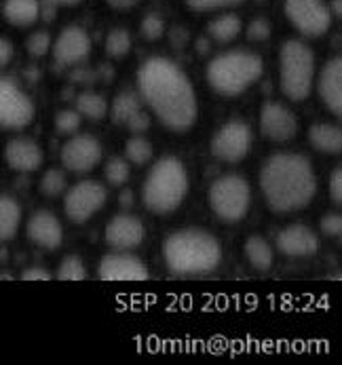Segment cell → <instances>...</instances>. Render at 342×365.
Listing matches in <instances>:
<instances>
[{
	"instance_id": "obj_1",
	"label": "cell",
	"mask_w": 342,
	"mask_h": 365,
	"mask_svg": "<svg viewBox=\"0 0 342 365\" xmlns=\"http://www.w3.org/2000/svg\"><path fill=\"white\" fill-rule=\"evenodd\" d=\"M138 89L156 114V118L171 131H188L196 120L195 89L188 76L165 57H150L138 70Z\"/></svg>"
},
{
	"instance_id": "obj_2",
	"label": "cell",
	"mask_w": 342,
	"mask_h": 365,
	"mask_svg": "<svg viewBox=\"0 0 342 365\" xmlns=\"http://www.w3.org/2000/svg\"><path fill=\"white\" fill-rule=\"evenodd\" d=\"M260 188L275 213H292L306 207L317 190L313 165L293 153L273 155L260 171Z\"/></svg>"
},
{
	"instance_id": "obj_3",
	"label": "cell",
	"mask_w": 342,
	"mask_h": 365,
	"mask_svg": "<svg viewBox=\"0 0 342 365\" xmlns=\"http://www.w3.org/2000/svg\"><path fill=\"white\" fill-rule=\"evenodd\" d=\"M163 256L173 274H205L218 268L222 250L213 235L191 228L173 232L163 245Z\"/></svg>"
},
{
	"instance_id": "obj_4",
	"label": "cell",
	"mask_w": 342,
	"mask_h": 365,
	"mask_svg": "<svg viewBox=\"0 0 342 365\" xmlns=\"http://www.w3.org/2000/svg\"><path fill=\"white\" fill-rule=\"evenodd\" d=\"M188 192V173L176 157L161 158L148 173L142 186V203L156 215L171 213L182 205Z\"/></svg>"
},
{
	"instance_id": "obj_5",
	"label": "cell",
	"mask_w": 342,
	"mask_h": 365,
	"mask_svg": "<svg viewBox=\"0 0 342 365\" xmlns=\"http://www.w3.org/2000/svg\"><path fill=\"white\" fill-rule=\"evenodd\" d=\"M262 76V59L256 53L228 51L213 57L207 66V83L209 87L224 96L235 98L243 93Z\"/></svg>"
},
{
	"instance_id": "obj_6",
	"label": "cell",
	"mask_w": 342,
	"mask_h": 365,
	"mask_svg": "<svg viewBox=\"0 0 342 365\" xmlns=\"http://www.w3.org/2000/svg\"><path fill=\"white\" fill-rule=\"evenodd\" d=\"M279 83L288 100L302 102L311 96L315 83V55L300 43L288 41L279 53Z\"/></svg>"
},
{
	"instance_id": "obj_7",
	"label": "cell",
	"mask_w": 342,
	"mask_h": 365,
	"mask_svg": "<svg viewBox=\"0 0 342 365\" xmlns=\"http://www.w3.org/2000/svg\"><path fill=\"white\" fill-rule=\"evenodd\" d=\"M251 203L249 184L239 175H222L209 188V205L224 222L243 220Z\"/></svg>"
},
{
	"instance_id": "obj_8",
	"label": "cell",
	"mask_w": 342,
	"mask_h": 365,
	"mask_svg": "<svg viewBox=\"0 0 342 365\" xmlns=\"http://www.w3.org/2000/svg\"><path fill=\"white\" fill-rule=\"evenodd\" d=\"M286 15L304 36H323L332 26V11L323 0H286Z\"/></svg>"
},
{
	"instance_id": "obj_9",
	"label": "cell",
	"mask_w": 342,
	"mask_h": 365,
	"mask_svg": "<svg viewBox=\"0 0 342 365\" xmlns=\"http://www.w3.org/2000/svg\"><path fill=\"white\" fill-rule=\"evenodd\" d=\"M106 201H108V192L104 184H99L96 180H83L66 192L64 211L72 222L83 224L91 220L99 209L106 205Z\"/></svg>"
},
{
	"instance_id": "obj_10",
	"label": "cell",
	"mask_w": 342,
	"mask_h": 365,
	"mask_svg": "<svg viewBox=\"0 0 342 365\" xmlns=\"http://www.w3.org/2000/svg\"><path fill=\"white\" fill-rule=\"evenodd\" d=\"M34 118L32 100L11 81L0 78V129L19 131Z\"/></svg>"
},
{
	"instance_id": "obj_11",
	"label": "cell",
	"mask_w": 342,
	"mask_h": 365,
	"mask_svg": "<svg viewBox=\"0 0 342 365\" xmlns=\"http://www.w3.org/2000/svg\"><path fill=\"white\" fill-rule=\"evenodd\" d=\"M251 150V129L241 120L226 123L211 140V155L222 163H239Z\"/></svg>"
},
{
	"instance_id": "obj_12",
	"label": "cell",
	"mask_w": 342,
	"mask_h": 365,
	"mask_svg": "<svg viewBox=\"0 0 342 365\" xmlns=\"http://www.w3.org/2000/svg\"><path fill=\"white\" fill-rule=\"evenodd\" d=\"M260 131L271 142H290L298 133V118L290 108L281 104H264L260 112Z\"/></svg>"
},
{
	"instance_id": "obj_13",
	"label": "cell",
	"mask_w": 342,
	"mask_h": 365,
	"mask_svg": "<svg viewBox=\"0 0 342 365\" xmlns=\"http://www.w3.org/2000/svg\"><path fill=\"white\" fill-rule=\"evenodd\" d=\"M101 160V146L94 135H76L61 148V163L68 171L87 173Z\"/></svg>"
},
{
	"instance_id": "obj_14",
	"label": "cell",
	"mask_w": 342,
	"mask_h": 365,
	"mask_svg": "<svg viewBox=\"0 0 342 365\" xmlns=\"http://www.w3.org/2000/svg\"><path fill=\"white\" fill-rule=\"evenodd\" d=\"M91 53V38L89 34L79 28V26H70L66 28L55 45H53V55H55V61L61 63V66H76V63H83Z\"/></svg>"
},
{
	"instance_id": "obj_15",
	"label": "cell",
	"mask_w": 342,
	"mask_h": 365,
	"mask_svg": "<svg viewBox=\"0 0 342 365\" xmlns=\"http://www.w3.org/2000/svg\"><path fill=\"white\" fill-rule=\"evenodd\" d=\"M144 241V224L129 213L112 217L106 226V243L119 252L136 250Z\"/></svg>"
},
{
	"instance_id": "obj_16",
	"label": "cell",
	"mask_w": 342,
	"mask_h": 365,
	"mask_svg": "<svg viewBox=\"0 0 342 365\" xmlns=\"http://www.w3.org/2000/svg\"><path fill=\"white\" fill-rule=\"evenodd\" d=\"M98 274L104 281H144L148 279V268L140 258L121 252L104 256Z\"/></svg>"
},
{
	"instance_id": "obj_17",
	"label": "cell",
	"mask_w": 342,
	"mask_h": 365,
	"mask_svg": "<svg viewBox=\"0 0 342 365\" xmlns=\"http://www.w3.org/2000/svg\"><path fill=\"white\" fill-rule=\"evenodd\" d=\"M277 247L281 254H286L290 258H306L319 250V239L311 228H306L302 224H292L279 232Z\"/></svg>"
},
{
	"instance_id": "obj_18",
	"label": "cell",
	"mask_w": 342,
	"mask_h": 365,
	"mask_svg": "<svg viewBox=\"0 0 342 365\" xmlns=\"http://www.w3.org/2000/svg\"><path fill=\"white\" fill-rule=\"evenodd\" d=\"M28 239L43 247V250H57L64 241V230L59 220L51 213V211H36L30 220H28Z\"/></svg>"
},
{
	"instance_id": "obj_19",
	"label": "cell",
	"mask_w": 342,
	"mask_h": 365,
	"mask_svg": "<svg viewBox=\"0 0 342 365\" xmlns=\"http://www.w3.org/2000/svg\"><path fill=\"white\" fill-rule=\"evenodd\" d=\"M4 158H6L9 167L19 173H32V171L41 169V165L45 160L41 146L26 138L11 140L4 148Z\"/></svg>"
},
{
	"instance_id": "obj_20",
	"label": "cell",
	"mask_w": 342,
	"mask_h": 365,
	"mask_svg": "<svg viewBox=\"0 0 342 365\" xmlns=\"http://www.w3.org/2000/svg\"><path fill=\"white\" fill-rule=\"evenodd\" d=\"M317 91L321 102L328 106L336 116L342 114V61L341 57L330 59L317 81Z\"/></svg>"
},
{
	"instance_id": "obj_21",
	"label": "cell",
	"mask_w": 342,
	"mask_h": 365,
	"mask_svg": "<svg viewBox=\"0 0 342 365\" xmlns=\"http://www.w3.org/2000/svg\"><path fill=\"white\" fill-rule=\"evenodd\" d=\"M308 140L315 150L326 155H336L342 150V131L341 127L330 123H319L308 129Z\"/></svg>"
},
{
	"instance_id": "obj_22",
	"label": "cell",
	"mask_w": 342,
	"mask_h": 365,
	"mask_svg": "<svg viewBox=\"0 0 342 365\" xmlns=\"http://www.w3.org/2000/svg\"><path fill=\"white\" fill-rule=\"evenodd\" d=\"M2 15L9 24H13L17 28H26L39 19L41 4H39V0H4Z\"/></svg>"
},
{
	"instance_id": "obj_23",
	"label": "cell",
	"mask_w": 342,
	"mask_h": 365,
	"mask_svg": "<svg viewBox=\"0 0 342 365\" xmlns=\"http://www.w3.org/2000/svg\"><path fill=\"white\" fill-rule=\"evenodd\" d=\"M241 28H243V24H241V19H239L235 13H224V15L216 17L213 21H209L207 34H209L216 43L226 45V43L235 41V38L241 34Z\"/></svg>"
},
{
	"instance_id": "obj_24",
	"label": "cell",
	"mask_w": 342,
	"mask_h": 365,
	"mask_svg": "<svg viewBox=\"0 0 342 365\" xmlns=\"http://www.w3.org/2000/svg\"><path fill=\"white\" fill-rule=\"evenodd\" d=\"M21 222V207L15 199L0 195V241H9L17 235Z\"/></svg>"
},
{
	"instance_id": "obj_25",
	"label": "cell",
	"mask_w": 342,
	"mask_h": 365,
	"mask_svg": "<svg viewBox=\"0 0 342 365\" xmlns=\"http://www.w3.org/2000/svg\"><path fill=\"white\" fill-rule=\"evenodd\" d=\"M245 256L256 270H268L273 266V250L262 237H251L245 243Z\"/></svg>"
},
{
	"instance_id": "obj_26",
	"label": "cell",
	"mask_w": 342,
	"mask_h": 365,
	"mask_svg": "<svg viewBox=\"0 0 342 365\" xmlns=\"http://www.w3.org/2000/svg\"><path fill=\"white\" fill-rule=\"evenodd\" d=\"M76 112L81 116L91 118V120H99V118H104L108 114V104H106V100L101 96L87 91V93H81L76 98Z\"/></svg>"
},
{
	"instance_id": "obj_27",
	"label": "cell",
	"mask_w": 342,
	"mask_h": 365,
	"mask_svg": "<svg viewBox=\"0 0 342 365\" xmlns=\"http://www.w3.org/2000/svg\"><path fill=\"white\" fill-rule=\"evenodd\" d=\"M140 110V100L134 96V93H121L114 104H112V118L114 123H127V118L131 114H136Z\"/></svg>"
},
{
	"instance_id": "obj_28",
	"label": "cell",
	"mask_w": 342,
	"mask_h": 365,
	"mask_svg": "<svg viewBox=\"0 0 342 365\" xmlns=\"http://www.w3.org/2000/svg\"><path fill=\"white\" fill-rule=\"evenodd\" d=\"M131 51V36L127 30H112L108 36H106V53L110 57H125L127 53Z\"/></svg>"
},
{
	"instance_id": "obj_29",
	"label": "cell",
	"mask_w": 342,
	"mask_h": 365,
	"mask_svg": "<svg viewBox=\"0 0 342 365\" xmlns=\"http://www.w3.org/2000/svg\"><path fill=\"white\" fill-rule=\"evenodd\" d=\"M125 157H127L129 163L142 167V165H146L148 160L152 158V144L148 140H144V138H134L125 146Z\"/></svg>"
},
{
	"instance_id": "obj_30",
	"label": "cell",
	"mask_w": 342,
	"mask_h": 365,
	"mask_svg": "<svg viewBox=\"0 0 342 365\" xmlns=\"http://www.w3.org/2000/svg\"><path fill=\"white\" fill-rule=\"evenodd\" d=\"M57 279L61 281H83L87 279V270L85 264L79 256H66L59 268H57Z\"/></svg>"
},
{
	"instance_id": "obj_31",
	"label": "cell",
	"mask_w": 342,
	"mask_h": 365,
	"mask_svg": "<svg viewBox=\"0 0 342 365\" xmlns=\"http://www.w3.org/2000/svg\"><path fill=\"white\" fill-rule=\"evenodd\" d=\"M41 192L49 199H55L66 192V175L57 169H51L41 180Z\"/></svg>"
},
{
	"instance_id": "obj_32",
	"label": "cell",
	"mask_w": 342,
	"mask_h": 365,
	"mask_svg": "<svg viewBox=\"0 0 342 365\" xmlns=\"http://www.w3.org/2000/svg\"><path fill=\"white\" fill-rule=\"evenodd\" d=\"M106 180L112 184V186H123L127 180H129V163L125 158H110L106 163Z\"/></svg>"
},
{
	"instance_id": "obj_33",
	"label": "cell",
	"mask_w": 342,
	"mask_h": 365,
	"mask_svg": "<svg viewBox=\"0 0 342 365\" xmlns=\"http://www.w3.org/2000/svg\"><path fill=\"white\" fill-rule=\"evenodd\" d=\"M140 32L146 41H159L163 34H165V19L156 13H150L142 19V26H140Z\"/></svg>"
},
{
	"instance_id": "obj_34",
	"label": "cell",
	"mask_w": 342,
	"mask_h": 365,
	"mask_svg": "<svg viewBox=\"0 0 342 365\" xmlns=\"http://www.w3.org/2000/svg\"><path fill=\"white\" fill-rule=\"evenodd\" d=\"M55 127L61 133H74L81 127V114L76 110H61L55 116Z\"/></svg>"
},
{
	"instance_id": "obj_35",
	"label": "cell",
	"mask_w": 342,
	"mask_h": 365,
	"mask_svg": "<svg viewBox=\"0 0 342 365\" xmlns=\"http://www.w3.org/2000/svg\"><path fill=\"white\" fill-rule=\"evenodd\" d=\"M26 49L34 57H43L51 49V36L47 32H34L28 41H26Z\"/></svg>"
},
{
	"instance_id": "obj_36",
	"label": "cell",
	"mask_w": 342,
	"mask_h": 365,
	"mask_svg": "<svg viewBox=\"0 0 342 365\" xmlns=\"http://www.w3.org/2000/svg\"><path fill=\"white\" fill-rule=\"evenodd\" d=\"M271 36V24L262 17L253 19L249 26H247V38L253 41V43H262Z\"/></svg>"
},
{
	"instance_id": "obj_37",
	"label": "cell",
	"mask_w": 342,
	"mask_h": 365,
	"mask_svg": "<svg viewBox=\"0 0 342 365\" xmlns=\"http://www.w3.org/2000/svg\"><path fill=\"white\" fill-rule=\"evenodd\" d=\"M319 228H321V232L328 235V237H338L342 232V217L338 213H330V215H326V217L321 220Z\"/></svg>"
},
{
	"instance_id": "obj_38",
	"label": "cell",
	"mask_w": 342,
	"mask_h": 365,
	"mask_svg": "<svg viewBox=\"0 0 342 365\" xmlns=\"http://www.w3.org/2000/svg\"><path fill=\"white\" fill-rule=\"evenodd\" d=\"M237 2H241V0H186V4L195 11H213V9L231 6Z\"/></svg>"
},
{
	"instance_id": "obj_39",
	"label": "cell",
	"mask_w": 342,
	"mask_h": 365,
	"mask_svg": "<svg viewBox=\"0 0 342 365\" xmlns=\"http://www.w3.org/2000/svg\"><path fill=\"white\" fill-rule=\"evenodd\" d=\"M127 127H129V131H134V133H142V131H146L148 125H150V118H148L146 112H142V110H138L136 114H131L129 118H127V123H125Z\"/></svg>"
},
{
	"instance_id": "obj_40",
	"label": "cell",
	"mask_w": 342,
	"mask_h": 365,
	"mask_svg": "<svg viewBox=\"0 0 342 365\" xmlns=\"http://www.w3.org/2000/svg\"><path fill=\"white\" fill-rule=\"evenodd\" d=\"M330 197L334 199V203H336V205H341L342 203V169L341 167H336V169H334V173H332V178H330Z\"/></svg>"
},
{
	"instance_id": "obj_41",
	"label": "cell",
	"mask_w": 342,
	"mask_h": 365,
	"mask_svg": "<svg viewBox=\"0 0 342 365\" xmlns=\"http://www.w3.org/2000/svg\"><path fill=\"white\" fill-rule=\"evenodd\" d=\"M21 279H24V281H49L51 272L49 270H45V268L34 266V268H26V270L21 272Z\"/></svg>"
},
{
	"instance_id": "obj_42",
	"label": "cell",
	"mask_w": 342,
	"mask_h": 365,
	"mask_svg": "<svg viewBox=\"0 0 342 365\" xmlns=\"http://www.w3.org/2000/svg\"><path fill=\"white\" fill-rule=\"evenodd\" d=\"M13 59V45L0 36V68H4Z\"/></svg>"
},
{
	"instance_id": "obj_43",
	"label": "cell",
	"mask_w": 342,
	"mask_h": 365,
	"mask_svg": "<svg viewBox=\"0 0 342 365\" xmlns=\"http://www.w3.org/2000/svg\"><path fill=\"white\" fill-rule=\"evenodd\" d=\"M112 9H129V6H134L136 2H140V0H106Z\"/></svg>"
},
{
	"instance_id": "obj_44",
	"label": "cell",
	"mask_w": 342,
	"mask_h": 365,
	"mask_svg": "<svg viewBox=\"0 0 342 365\" xmlns=\"http://www.w3.org/2000/svg\"><path fill=\"white\" fill-rule=\"evenodd\" d=\"M131 203H134V195L129 190L121 192V205H131Z\"/></svg>"
},
{
	"instance_id": "obj_45",
	"label": "cell",
	"mask_w": 342,
	"mask_h": 365,
	"mask_svg": "<svg viewBox=\"0 0 342 365\" xmlns=\"http://www.w3.org/2000/svg\"><path fill=\"white\" fill-rule=\"evenodd\" d=\"M45 2H51V4H74L79 0H45Z\"/></svg>"
},
{
	"instance_id": "obj_46",
	"label": "cell",
	"mask_w": 342,
	"mask_h": 365,
	"mask_svg": "<svg viewBox=\"0 0 342 365\" xmlns=\"http://www.w3.org/2000/svg\"><path fill=\"white\" fill-rule=\"evenodd\" d=\"M334 13L341 15V0H334Z\"/></svg>"
}]
</instances>
